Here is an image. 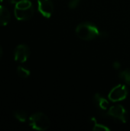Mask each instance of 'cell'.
<instances>
[{"label":"cell","instance_id":"6da1fadb","mask_svg":"<svg viewBox=\"0 0 130 131\" xmlns=\"http://www.w3.org/2000/svg\"><path fill=\"white\" fill-rule=\"evenodd\" d=\"M77 36L84 41H90L100 35L98 28L91 22H83L79 24L75 30Z\"/></svg>","mask_w":130,"mask_h":131},{"label":"cell","instance_id":"7a4b0ae2","mask_svg":"<svg viewBox=\"0 0 130 131\" xmlns=\"http://www.w3.org/2000/svg\"><path fill=\"white\" fill-rule=\"evenodd\" d=\"M34 9L29 0H21L15 3L14 14L18 21L29 20L34 15Z\"/></svg>","mask_w":130,"mask_h":131},{"label":"cell","instance_id":"3957f363","mask_svg":"<svg viewBox=\"0 0 130 131\" xmlns=\"http://www.w3.org/2000/svg\"><path fill=\"white\" fill-rule=\"evenodd\" d=\"M30 126L36 130H47L51 125L50 120L46 114L42 112H38L29 117Z\"/></svg>","mask_w":130,"mask_h":131},{"label":"cell","instance_id":"277c9868","mask_svg":"<svg viewBox=\"0 0 130 131\" xmlns=\"http://www.w3.org/2000/svg\"><path fill=\"white\" fill-rule=\"evenodd\" d=\"M128 96V89L124 84L115 86L109 93V100L113 102H118L125 100Z\"/></svg>","mask_w":130,"mask_h":131},{"label":"cell","instance_id":"5b68a950","mask_svg":"<svg viewBox=\"0 0 130 131\" xmlns=\"http://www.w3.org/2000/svg\"><path fill=\"white\" fill-rule=\"evenodd\" d=\"M30 48L25 44L18 45L14 50V58L20 63L25 62L30 56Z\"/></svg>","mask_w":130,"mask_h":131},{"label":"cell","instance_id":"8992f818","mask_svg":"<svg viewBox=\"0 0 130 131\" xmlns=\"http://www.w3.org/2000/svg\"><path fill=\"white\" fill-rule=\"evenodd\" d=\"M107 114L113 118H114L122 123L126 122V119H127L126 111L122 105L117 104V105H114V106L110 107Z\"/></svg>","mask_w":130,"mask_h":131},{"label":"cell","instance_id":"52a82bcc","mask_svg":"<svg viewBox=\"0 0 130 131\" xmlns=\"http://www.w3.org/2000/svg\"><path fill=\"white\" fill-rule=\"evenodd\" d=\"M38 12L45 18H50L54 12V4L51 0H38Z\"/></svg>","mask_w":130,"mask_h":131},{"label":"cell","instance_id":"ba28073f","mask_svg":"<svg viewBox=\"0 0 130 131\" xmlns=\"http://www.w3.org/2000/svg\"><path fill=\"white\" fill-rule=\"evenodd\" d=\"M93 101L94 104L102 111H106L109 107V101L99 93L94 94L93 97Z\"/></svg>","mask_w":130,"mask_h":131},{"label":"cell","instance_id":"9c48e42d","mask_svg":"<svg viewBox=\"0 0 130 131\" xmlns=\"http://www.w3.org/2000/svg\"><path fill=\"white\" fill-rule=\"evenodd\" d=\"M11 19L9 10L4 5H0V26L7 25Z\"/></svg>","mask_w":130,"mask_h":131},{"label":"cell","instance_id":"30bf717a","mask_svg":"<svg viewBox=\"0 0 130 131\" xmlns=\"http://www.w3.org/2000/svg\"><path fill=\"white\" fill-rule=\"evenodd\" d=\"M13 116L15 119H17L20 122H25L27 120V114L25 111L22 110H17L14 111Z\"/></svg>","mask_w":130,"mask_h":131},{"label":"cell","instance_id":"8fae6325","mask_svg":"<svg viewBox=\"0 0 130 131\" xmlns=\"http://www.w3.org/2000/svg\"><path fill=\"white\" fill-rule=\"evenodd\" d=\"M119 78L126 84L130 85V69H125L119 74Z\"/></svg>","mask_w":130,"mask_h":131},{"label":"cell","instance_id":"7c38bea8","mask_svg":"<svg viewBox=\"0 0 130 131\" xmlns=\"http://www.w3.org/2000/svg\"><path fill=\"white\" fill-rule=\"evenodd\" d=\"M17 73L18 76L21 78H27L30 76L31 74L30 71L23 66H18L17 68Z\"/></svg>","mask_w":130,"mask_h":131},{"label":"cell","instance_id":"4fadbf2b","mask_svg":"<svg viewBox=\"0 0 130 131\" xmlns=\"http://www.w3.org/2000/svg\"><path fill=\"white\" fill-rule=\"evenodd\" d=\"M93 121H94V126L93 127V130L95 131H109L110 130V128H108L107 127L103 125V124H97L94 118H93Z\"/></svg>","mask_w":130,"mask_h":131},{"label":"cell","instance_id":"5bb4252c","mask_svg":"<svg viewBox=\"0 0 130 131\" xmlns=\"http://www.w3.org/2000/svg\"><path fill=\"white\" fill-rule=\"evenodd\" d=\"M80 0H70L69 2V3H68L69 8H71V9H74V8H77L78 6L79 3H80Z\"/></svg>","mask_w":130,"mask_h":131},{"label":"cell","instance_id":"9a60e30c","mask_svg":"<svg viewBox=\"0 0 130 131\" xmlns=\"http://www.w3.org/2000/svg\"><path fill=\"white\" fill-rule=\"evenodd\" d=\"M113 67H114L115 69H119V68H120V64L118 61H116V62H114V64H113Z\"/></svg>","mask_w":130,"mask_h":131},{"label":"cell","instance_id":"2e32d148","mask_svg":"<svg viewBox=\"0 0 130 131\" xmlns=\"http://www.w3.org/2000/svg\"><path fill=\"white\" fill-rule=\"evenodd\" d=\"M7 2L10 4H15L17 2V0H7Z\"/></svg>","mask_w":130,"mask_h":131},{"label":"cell","instance_id":"e0dca14e","mask_svg":"<svg viewBox=\"0 0 130 131\" xmlns=\"http://www.w3.org/2000/svg\"><path fill=\"white\" fill-rule=\"evenodd\" d=\"M2 54H3V50H2V46L0 45V58H2Z\"/></svg>","mask_w":130,"mask_h":131},{"label":"cell","instance_id":"ac0fdd59","mask_svg":"<svg viewBox=\"0 0 130 131\" xmlns=\"http://www.w3.org/2000/svg\"><path fill=\"white\" fill-rule=\"evenodd\" d=\"M2 2H3V0H0V4H1V3H2Z\"/></svg>","mask_w":130,"mask_h":131}]
</instances>
